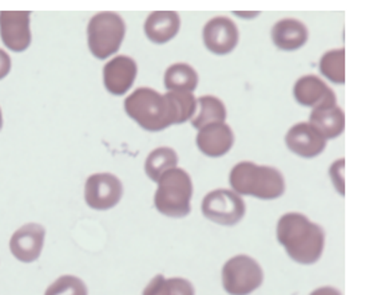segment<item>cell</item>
Instances as JSON below:
<instances>
[{
    "mask_svg": "<svg viewBox=\"0 0 365 295\" xmlns=\"http://www.w3.org/2000/svg\"><path fill=\"white\" fill-rule=\"evenodd\" d=\"M197 99L187 91L160 94L154 89L140 88L125 99V111L142 129L161 131L193 119Z\"/></svg>",
    "mask_w": 365,
    "mask_h": 295,
    "instance_id": "cell-1",
    "label": "cell"
},
{
    "mask_svg": "<svg viewBox=\"0 0 365 295\" xmlns=\"http://www.w3.org/2000/svg\"><path fill=\"white\" fill-rule=\"evenodd\" d=\"M277 241L292 261L314 264L320 261L325 247V231L299 212H289L277 223Z\"/></svg>",
    "mask_w": 365,
    "mask_h": 295,
    "instance_id": "cell-2",
    "label": "cell"
},
{
    "mask_svg": "<svg viewBox=\"0 0 365 295\" xmlns=\"http://www.w3.org/2000/svg\"><path fill=\"white\" fill-rule=\"evenodd\" d=\"M229 183L237 195L274 200L285 192V179L277 168L241 161L233 166Z\"/></svg>",
    "mask_w": 365,
    "mask_h": 295,
    "instance_id": "cell-3",
    "label": "cell"
},
{
    "mask_svg": "<svg viewBox=\"0 0 365 295\" xmlns=\"http://www.w3.org/2000/svg\"><path fill=\"white\" fill-rule=\"evenodd\" d=\"M154 196L157 211L168 218H186L192 211L193 181L182 168H174L160 177Z\"/></svg>",
    "mask_w": 365,
    "mask_h": 295,
    "instance_id": "cell-4",
    "label": "cell"
},
{
    "mask_svg": "<svg viewBox=\"0 0 365 295\" xmlns=\"http://www.w3.org/2000/svg\"><path fill=\"white\" fill-rule=\"evenodd\" d=\"M126 24L115 12H101L91 18L87 27L88 49L98 59L115 54L125 39Z\"/></svg>",
    "mask_w": 365,
    "mask_h": 295,
    "instance_id": "cell-5",
    "label": "cell"
},
{
    "mask_svg": "<svg viewBox=\"0 0 365 295\" xmlns=\"http://www.w3.org/2000/svg\"><path fill=\"white\" fill-rule=\"evenodd\" d=\"M264 282V271L256 259L237 255L222 267V286L229 295H249Z\"/></svg>",
    "mask_w": 365,
    "mask_h": 295,
    "instance_id": "cell-6",
    "label": "cell"
},
{
    "mask_svg": "<svg viewBox=\"0 0 365 295\" xmlns=\"http://www.w3.org/2000/svg\"><path fill=\"white\" fill-rule=\"evenodd\" d=\"M202 215L220 226H236L245 216L247 206L242 197L230 189H215L209 192L201 206Z\"/></svg>",
    "mask_w": 365,
    "mask_h": 295,
    "instance_id": "cell-7",
    "label": "cell"
},
{
    "mask_svg": "<svg viewBox=\"0 0 365 295\" xmlns=\"http://www.w3.org/2000/svg\"><path fill=\"white\" fill-rule=\"evenodd\" d=\"M123 196V186L117 176L96 174L87 179L85 200L87 206L97 211H108L115 207Z\"/></svg>",
    "mask_w": 365,
    "mask_h": 295,
    "instance_id": "cell-8",
    "label": "cell"
},
{
    "mask_svg": "<svg viewBox=\"0 0 365 295\" xmlns=\"http://www.w3.org/2000/svg\"><path fill=\"white\" fill-rule=\"evenodd\" d=\"M29 11L0 12V38L4 46L15 53H22L31 44Z\"/></svg>",
    "mask_w": 365,
    "mask_h": 295,
    "instance_id": "cell-9",
    "label": "cell"
},
{
    "mask_svg": "<svg viewBox=\"0 0 365 295\" xmlns=\"http://www.w3.org/2000/svg\"><path fill=\"white\" fill-rule=\"evenodd\" d=\"M202 39L210 53L226 55L236 49L240 41V33L232 19L226 16H217L205 24Z\"/></svg>",
    "mask_w": 365,
    "mask_h": 295,
    "instance_id": "cell-10",
    "label": "cell"
},
{
    "mask_svg": "<svg viewBox=\"0 0 365 295\" xmlns=\"http://www.w3.org/2000/svg\"><path fill=\"white\" fill-rule=\"evenodd\" d=\"M46 230L38 223H27L15 231L10 239L12 255L23 263H33L39 259L43 250Z\"/></svg>",
    "mask_w": 365,
    "mask_h": 295,
    "instance_id": "cell-11",
    "label": "cell"
},
{
    "mask_svg": "<svg viewBox=\"0 0 365 295\" xmlns=\"http://www.w3.org/2000/svg\"><path fill=\"white\" fill-rule=\"evenodd\" d=\"M138 73L137 62L128 55L113 58L103 67V84L108 93L123 96L131 89Z\"/></svg>",
    "mask_w": 365,
    "mask_h": 295,
    "instance_id": "cell-12",
    "label": "cell"
},
{
    "mask_svg": "<svg viewBox=\"0 0 365 295\" xmlns=\"http://www.w3.org/2000/svg\"><path fill=\"white\" fill-rule=\"evenodd\" d=\"M285 144L292 154L304 159H313L322 154L327 140L309 122H300L290 128L285 136Z\"/></svg>",
    "mask_w": 365,
    "mask_h": 295,
    "instance_id": "cell-13",
    "label": "cell"
},
{
    "mask_svg": "<svg viewBox=\"0 0 365 295\" xmlns=\"http://www.w3.org/2000/svg\"><path fill=\"white\" fill-rule=\"evenodd\" d=\"M293 96L296 101L307 108H322L336 104V94L332 89L316 76H304L294 84Z\"/></svg>",
    "mask_w": 365,
    "mask_h": 295,
    "instance_id": "cell-14",
    "label": "cell"
},
{
    "mask_svg": "<svg viewBox=\"0 0 365 295\" xmlns=\"http://www.w3.org/2000/svg\"><path fill=\"white\" fill-rule=\"evenodd\" d=\"M235 144V134L225 122L206 125L197 134V146L207 157H221L227 154Z\"/></svg>",
    "mask_w": 365,
    "mask_h": 295,
    "instance_id": "cell-15",
    "label": "cell"
},
{
    "mask_svg": "<svg viewBox=\"0 0 365 295\" xmlns=\"http://www.w3.org/2000/svg\"><path fill=\"white\" fill-rule=\"evenodd\" d=\"M309 33L304 23L297 19H281L272 29V41L284 51L299 50L308 42Z\"/></svg>",
    "mask_w": 365,
    "mask_h": 295,
    "instance_id": "cell-16",
    "label": "cell"
},
{
    "mask_svg": "<svg viewBox=\"0 0 365 295\" xmlns=\"http://www.w3.org/2000/svg\"><path fill=\"white\" fill-rule=\"evenodd\" d=\"M180 27L181 19L177 12L155 11L145 22V34L153 44H168L178 34Z\"/></svg>",
    "mask_w": 365,
    "mask_h": 295,
    "instance_id": "cell-17",
    "label": "cell"
},
{
    "mask_svg": "<svg viewBox=\"0 0 365 295\" xmlns=\"http://www.w3.org/2000/svg\"><path fill=\"white\" fill-rule=\"evenodd\" d=\"M309 124L325 140L339 137L345 129V114L337 104L312 110Z\"/></svg>",
    "mask_w": 365,
    "mask_h": 295,
    "instance_id": "cell-18",
    "label": "cell"
},
{
    "mask_svg": "<svg viewBox=\"0 0 365 295\" xmlns=\"http://www.w3.org/2000/svg\"><path fill=\"white\" fill-rule=\"evenodd\" d=\"M198 86V74L187 64H174L165 73V88L169 91L193 93Z\"/></svg>",
    "mask_w": 365,
    "mask_h": 295,
    "instance_id": "cell-19",
    "label": "cell"
},
{
    "mask_svg": "<svg viewBox=\"0 0 365 295\" xmlns=\"http://www.w3.org/2000/svg\"><path fill=\"white\" fill-rule=\"evenodd\" d=\"M198 113L192 119V125L195 129H202L206 125L224 122L226 120V108L224 102L215 96H202L197 99Z\"/></svg>",
    "mask_w": 365,
    "mask_h": 295,
    "instance_id": "cell-20",
    "label": "cell"
},
{
    "mask_svg": "<svg viewBox=\"0 0 365 295\" xmlns=\"http://www.w3.org/2000/svg\"><path fill=\"white\" fill-rule=\"evenodd\" d=\"M142 295H195L194 286L185 278H165V275H155Z\"/></svg>",
    "mask_w": 365,
    "mask_h": 295,
    "instance_id": "cell-21",
    "label": "cell"
},
{
    "mask_svg": "<svg viewBox=\"0 0 365 295\" xmlns=\"http://www.w3.org/2000/svg\"><path fill=\"white\" fill-rule=\"evenodd\" d=\"M177 164H178L177 152L169 146H161L154 149L148 156L145 161V172L150 180L157 183L165 172L177 168Z\"/></svg>",
    "mask_w": 365,
    "mask_h": 295,
    "instance_id": "cell-22",
    "label": "cell"
},
{
    "mask_svg": "<svg viewBox=\"0 0 365 295\" xmlns=\"http://www.w3.org/2000/svg\"><path fill=\"white\" fill-rule=\"evenodd\" d=\"M320 71L324 77L332 81L333 84H345V50L336 49L322 55Z\"/></svg>",
    "mask_w": 365,
    "mask_h": 295,
    "instance_id": "cell-23",
    "label": "cell"
},
{
    "mask_svg": "<svg viewBox=\"0 0 365 295\" xmlns=\"http://www.w3.org/2000/svg\"><path fill=\"white\" fill-rule=\"evenodd\" d=\"M44 295H88L85 282L74 275L59 276L50 284Z\"/></svg>",
    "mask_w": 365,
    "mask_h": 295,
    "instance_id": "cell-24",
    "label": "cell"
},
{
    "mask_svg": "<svg viewBox=\"0 0 365 295\" xmlns=\"http://www.w3.org/2000/svg\"><path fill=\"white\" fill-rule=\"evenodd\" d=\"M11 70V58L0 49V79L7 77Z\"/></svg>",
    "mask_w": 365,
    "mask_h": 295,
    "instance_id": "cell-25",
    "label": "cell"
},
{
    "mask_svg": "<svg viewBox=\"0 0 365 295\" xmlns=\"http://www.w3.org/2000/svg\"><path fill=\"white\" fill-rule=\"evenodd\" d=\"M311 295H341V293L334 287L324 286V287L316 289L314 291H312Z\"/></svg>",
    "mask_w": 365,
    "mask_h": 295,
    "instance_id": "cell-26",
    "label": "cell"
},
{
    "mask_svg": "<svg viewBox=\"0 0 365 295\" xmlns=\"http://www.w3.org/2000/svg\"><path fill=\"white\" fill-rule=\"evenodd\" d=\"M1 126H3V116H1V110H0V131H1Z\"/></svg>",
    "mask_w": 365,
    "mask_h": 295,
    "instance_id": "cell-27",
    "label": "cell"
}]
</instances>
